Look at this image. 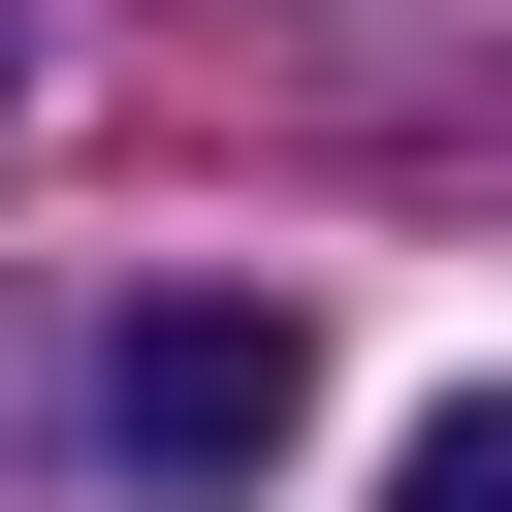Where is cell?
Returning a JSON list of instances; mask_svg holds the SVG:
<instances>
[{
    "mask_svg": "<svg viewBox=\"0 0 512 512\" xmlns=\"http://www.w3.org/2000/svg\"><path fill=\"white\" fill-rule=\"evenodd\" d=\"M288 416H320V320H288V288H128V320H96V448H128L160 512L288 480Z\"/></svg>",
    "mask_w": 512,
    "mask_h": 512,
    "instance_id": "cell-1",
    "label": "cell"
},
{
    "mask_svg": "<svg viewBox=\"0 0 512 512\" xmlns=\"http://www.w3.org/2000/svg\"><path fill=\"white\" fill-rule=\"evenodd\" d=\"M384 512H512V384H480V416H416V448H384Z\"/></svg>",
    "mask_w": 512,
    "mask_h": 512,
    "instance_id": "cell-2",
    "label": "cell"
}]
</instances>
